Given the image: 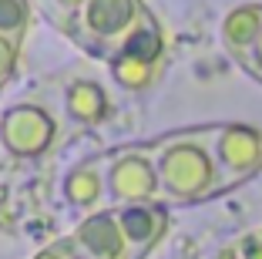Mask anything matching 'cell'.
<instances>
[{"instance_id":"cell-6","label":"cell","mask_w":262,"mask_h":259,"mask_svg":"<svg viewBox=\"0 0 262 259\" xmlns=\"http://www.w3.org/2000/svg\"><path fill=\"white\" fill-rule=\"evenodd\" d=\"M222 37L232 57L262 84V7H242L229 14Z\"/></svg>"},{"instance_id":"cell-7","label":"cell","mask_w":262,"mask_h":259,"mask_svg":"<svg viewBox=\"0 0 262 259\" xmlns=\"http://www.w3.org/2000/svg\"><path fill=\"white\" fill-rule=\"evenodd\" d=\"M61 198L74 215H91L98 209H108L104 202V175H101V162L84 158L74 168H68V175L61 178Z\"/></svg>"},{"instance_id":"cell-8","label":"cell","mask_w":262,"mask_h":259,"mask_svg":"<svg viewBox=\"0 0 262 259\" xmlns=\"http://www.w3.org/2000/svg\"><path fill=\"white\" fill-rule=\"evenodd\" d=\"M27 31V0H0V34L20 44Z\"/></svg>"},{"instance_id":"cell-11","label":"cell","mask_w":262,"mask_h":259,"mask_svg":"<svg viewBox=\"0 0 262 259\" xmlns=\"http://www.w3.org/2000/svg\"><path fill=\"white\" fill-rule=\"evenodd\" d=\"M34 259H84V256H81V252H77L68 239H61V243H51L47 249H40Z\"/></svg>"},{"instance_id":"cell-2","label":"cell","mask_w":262,"mask_h":259,"mask_svg":"<svg viewBox=\"0 0 262 259\" xmlns=\"http://www.w3.org/2000/svg\"><path fill=\"white\" fill-rule=\"evenodd\" d=\"M168 229V206H108L81 215L68 243L84 259H145Z\"/></svg>"},{"instance_id":"cell-4","label":"cell","mask_w":262,"mask_h":259,"mask_svg":"<svg viewBox=\"0 0 262 259\" xmlns=\"http://www.w3.org/2000/svg\"><path fill=\"white\" fill-rule=\"evenodd\" d=\"M98 162L101 175H104V202L108 206H141V202L162 206L158 168H155L148 142L118 145L111 152L98 155Z\"/></svg>"},{"instance_id":"cell-1","label":"cell","mask_w":262,"mask_h":259,"mask_svg":"<svg viewBox=\"0 0 262 259\" xmlns=\"http://www.w3.org/2000/svg\"><path fill=\"white\" fill-rule=\"evenodd\" d=\"M162 206H199L262 172V131L246 125H199L151 138Z\"/></svg>"},{"instance_id":"cell-3","label":"cell","mask_w":262,"mask_h":259,"mask_svg":"<svg viewBox=\"0 0 262 259\" xmlns=\"http://www.w3.org/2000/svg\"><path fill=\"white\" fill-rule=\"evenodd\" d=\"M141 0H84L64 31L94 57L111 61L115 51L148 21Z\"/></svg>"},{"instance_id":"cell-9","label":"cell","mask_w":262,"mask_h":259,"mask_svg":"<svg viewBox=\"0 0 262 259\" xmlns=\"http://www.w3.org/2000/svg\"><path fill=\"white\" fill-rule=\"evenodd\" d=\"M47 10V17H54L57 27H68V21L74 17V10L84 4V0H40Z\"/></svg>"},{"instance_id":"cell-5","label":"cell","mask_w":262,"mask_h":259,"mask_svg":"<svg viewBox=\"0 0 262 259\" xmlns=\"http://www.w3.org/2000/svg\"><path fill=\"white\" fill-rule=\"evenodd\" d=\"M61 122L47 105H14L0 118V138L14 155L34 158L57 142Z\"/></svg>"},{"instance_id":"cell-10","label":"cell","mask_w":262,"mask_h":259,"mask_svg":"<svg viewBox=\"0 0 262 259\" xmlns=\"http://www.w3.org/2000/svg\"><path fill=\"white\" fill-rule=\"evenodd\" d=\"M17 47H20L17 41L0 34V88H4V81L10 77V71H14V64H17Z\"/></svg>"}]
</instances>
